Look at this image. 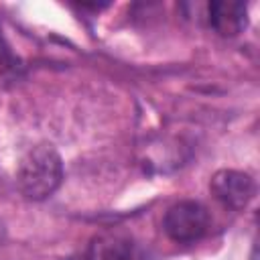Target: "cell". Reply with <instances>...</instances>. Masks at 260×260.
I'll list each match as a JSON object with an SVG mask.
<instances>
[{
	"instance_id": "6da1fadb",
	"label": "cell",
	"mask_w": 260,
	"mask_h": 260,
	"mask_svg": "<svg viewBox=\"0 0 260 260\" xmlns=\"http://www.w3.org/2000/svg\"><path fill=\"white\" fill-rule=\"evenodd\" d=\"M61 181L63 160L51 144H37L28 148L18 162L16 183L28 199H45L53 195Z\"/></svg>"
},
{
	"instance_id": "7a4b0ae2",
	"label": "cell",
	"mask_w": 260,
	"mask_h": 260,
	"mask_svg": "<svg viewBox=\"0 0 260 260\" xmlns=\"http://www.w3.org/2000/svg\"><path fill=\"white\" fill-rule=\"evenodd\" d=\"M165 234L179 244L201 240L209 230V213L197 201H179L171 205L162 219Z\"/></svg>"
},
{
	"instance_id": "3957f363",
	"label": "cell",
	"mask_w": 260,
	"mask_h": 260,
	"mask_svg": "<svg viewBox=\"0 0 260 260\" xmlns=\"http://www.w3.org/2000/svg\"><path fill=\"white\" fill-rule=\"evenodd\" d=\"M211 193L213 197L230 207V209H244L256 195V183L254 179L244 171L234 169H221L211 177Z\"/></svg>"
},
{
	"instance_id": "277c9868",
	"label": "cell",
	"mask_w": 260,
	"mask_h": 260,
	"mask_svg": "<svg viewBox=\"0 0 260 260\" xmlns=\"http://www.w3.org/2000/svg\"><path fill=\"white\" fill-rule=\"evenodd\" d=\"M207 10L211 26L221 37H236L248 24V8L240 0H213Z\"/></svg>"
},
{
	"instance_id": "5b68a950",
	"label": "cell",
	"mask_w": 260,
	"mask_h": 260,
	"mask_svg": "<svg viewBox=\"0 0 260 260\" xmlns=\"http://www.w3.org/2000/svg\"><path fill=\"white\" fill-rule=\"evenodd\" d=\"M85 260H138V256L128 236L112 232V234L100 236L91 244Z\"/></svg>"
},
{
	"instance_id": "8992f818",
	"label": "cell",
	"mask_w": 260,
	"mask_h": 260,
	"mask_svg": "<svg viewBox=\"0 0 260 260\" xmlns=\"http://www.w3.org/2000/svg\"><path fill=\"white\" fill-rule=\"evenodd\" d=\"M4 53H6V51H4V47H2V35H0V59H2Z\"/></svg>"
},
{
	"instance_id": "52a82bcc",
	"label": "cell",
	"mask_w": 260,
	"mask_h": 260,
	"mask_svg": "<svg viewBox=\"0 0 260 260\" xmlns=\"http://www.w3.org/2000/svg\"><path fill=\"white\" fill-rule=\"evenodd\" d=\"M67 260H79V258H67ZM81 260H83V258H81Z\"/></svg>"
}]
</instances>
